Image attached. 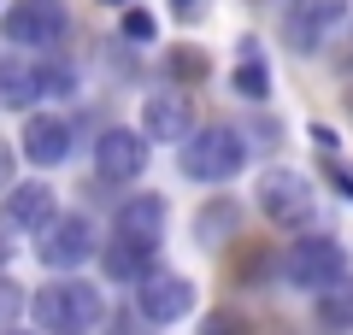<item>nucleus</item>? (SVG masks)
<instances>
[{"instance_id":"f257e3e1","label":"nucleus","mask_w":353,"mask_h":335,"mask_svg":"<svg viewBox=\"0 0 353 335\" xmlns=\"http://www.w3.org/2000/svg\"><path fill=\"white\" fill-rule=\"evenodd\" d=\"M101 312H106L101 288L83 283V276H53L41 294H30V318L48 335H88L101 323Z\"/></svg>"},{"instance_id":"f03ea898","label":"nucleus","mask_w":353,"mask_h":335,"mask_svg":"<svg viewBox=\"0 0 353 335\" xmlns=\"http://www.w3.org/2000/svg\"><path fill=\"white\" fill-rule=\"evenodd\" d=\"M176 165H183L189 183H230V176L248 165V141L230 124H206V130H194V136L183 141V159Z\"/></svg>"},{"instance_id":"7ed1b4c3","label":"nucleus","mask_w":353,"mask_h":335,"mask_svg":"<svg viewBox=\"0 0 353 335\" xmlns=\"http://www.w3.org/2000/svg\"><path fill=\"white\" fill-rule=\"evenodd\" d=\"M259 212L277 230H301V236H312V223H318V194L312 183H306L301 171H283V165H271V171L259 176Z\"/></svg>"},{"instance_id":"20e7f679","label":"nucleus","mask_w":353,"mask_h":335,"mask_svg":"<svg viewBox=\"0 0 353 335\" xmlns=\"http://www.w3.org/2000/svg\"><path fill=\"white\" fill-rule=\"evenodd\" d=\"M341 276H347V247H341L336 236H301L289 253H283V283L306 288V294H324V288H336Z\"/></svg>"},{"instance_id":"39448f33","label":"nucleus","mask_w":353,"mask_h":335,"mask_svg":"<svg viewBox=\"0 0 353 335\" xmlns=\"http://www.w3.org/2000/svg\"><path fill=\"white\" fill-rule=\"evenodd\" d=\"M36 259L48 265V271L71 276L77 265L101 259V236H94V223H88L83 212H59V218H53L48 230L36 236Z\"/></svg>"},{"instance_id":"423d86ee","label":"nucleus","mask_w":353,"mask_h":335,"mask_svg":"<svg viewBox=\"0 0 353 335\" xmlns=\"http://www.w3.org/2000/svg\"><path fill=\"white\" fill-rule=\"evenodd\" d=\"M0 36L12 48H59L65 41V0H12L0 18Z\"/></svg>"},{"instance_id":"0eeeda50","label":"nucleus","mask_w":353,"mask_h":335,"mask_svg":"<svg viewBox=\"0 0 353 335\" xmlns=\"http://www.w3.org/2000/svg\"><path fill=\"white\" fill-rule=\"evenodd\" d=\"M53 218H59V194H53L41 176L6 188V206H0V230H6V236H41Z\"/></svg>"},{"instance_id":"6e6552de","label":"nucleus","mask_w":353,"mask_h":335,"mask_svg":"<svg viewBox=\"0 0 353 335\" xmlns=\"http://www.w3.org/2000/svg\"><path fill=\"white\" fill-rule=\"evenodd\" d=\"M148 148L153 141L141 136V130H101V141H94V171H101V183H136L141 171H148Z\"/></svg>"},{"instance_id":"1a4fd4ad","label":"nucleus","mask_w":353,"mask_h":335,"mask_svg":"<svg viewBox=\"0 0 353 335\" xmlns=\"http://www.w3.org/2000/svg\"><path fill=\"white\" fill-rule=\"evenodd\" d=\"M136 312L148 323H159V329H165V323H183L194 312V283H189V276H176V271H153L148 283L136 288Z\"/></svg>"},{"instance_id":"9d476101","label":"nucleus","mask_w":353,"mask_h":335,"mask_svg":"<svg viewBox=\"0 0 353 335\" xmlns=\"http://www.w3.org/2000/svg\"><path fill=\"white\" fill-rule=\"evenodd\" d=\"M341 18H347L341 0H294L289 18H283V41H289L294 53H318L330 36H336Z\"/></svg>"},{"instance_id":"9b49d317","label":"nucleus","mask_w":353,"mask_h":335,"mask_svg":"<svg viewBox=\"0 0 353 335\" xmlns=\"http://www.w3.org/2000/svg\"><path fill=\"white\" fill-rule=\"evenodd\" d=\"M141 136L148 141H183L194 136V112H189V100L176 94V88H159V94H148L141 100Z\"/></svg>"},{"instance_id":"f8f14e48","label":"nucleus","mask_w":353,"mask_h":335,"mask_svg":"<svg viewBox=\"0 0 353 335\" xmlns=\"http://www.w3.org/2000/svg\"><path fill=\"white\" fill-rule=\"evenodd\" d=\"M24 159L41 165V171H53V165L71 159V124H65L59 112H36L24 124Z\"/></svg>"},{"instance_id":"ddd939ff","label":"nucleus","mask_w":353,"mask_h":335,"mask_svg":"<svg viewBox=\"0 0 353 335\" xmlns=\"http://www.w3.org/2000/svg\"><path fill=\"white\" fill-rule=\"evenodd\" d=\"M165 200L159 194H130L124 206H118V218H112V236H124V241H141V247H159L165 241Z\"/></svg>"},{"instance_id":"4468645a","label":"nucleus","mask_w":353,"mask_h":335,"mask_svg":"<svg viewBox=\"0 0 353 335\" xmlns=\"http://www.w3.org/2000/svg\"><path fill=\"white\" fill-rule=\"evenodd\" d=\"M41 94V59H24V53H0V106L6 112H30Z\"/></svg>"},{"instance_id":"2eb2a0df","label":"nucleus","mask_w":353,"mask_h":335,"mask_svg":"<svg viewBox=\"0 0 353 335\" xmlns=\"http://www.w3.org/2000/svg\"><path fill=\"white\" fill-rule=\"evenodd\" d=\"M101 271L112 276V283H130V288H141L153 271H159V247H141V241H124V236H112L101 247Z\"/></svg>"},{"instance_id":"dca6fc26","label":"nucleus","mask_w":353,"mask_h":335,"mask_svg":"<svg viewBox=\"0 0 353 335\" xmlns=\"http://www.w3.org/2000/svg\"><path fill=\"white\" fill-rule=\"evenodd\" d=\"M236 94H241V100H265V94H271V71H265V59H259V41H241Z\"/></svg>"},{"instance_id":"f3484780","label":"nucleus","mask_w":353,"mask_h":335,"mask_svg":"<svg viewBox=\"0 0 353 335\" xmlns=\"http://www.w3.org/2000/svg\"><path fill=\"white\" fill-rule=\"evenodd\" d=\"M318 318H324L330 329H353V276H341L336 288L318 294Z\"/></svg>"},{"instance_id":"a211bd4d","label":"nucleus","mask_w":353,"mask_h":335,"mask_svg":"<svg viewBox=\"0 0 353 335\" xmlns=\"http://www.w3.org/2000/svg\"><path fill=\"white\" fill-rule=\"evenodd\" d=\"M41 94L48 100H71L77 94V71L65 59H41Z\"/></svg>"},{"instance_id":"6ab92c4d","label":"nucleus","mask_w":353,"mask_h":335,"mask_svg":"<svg viewBox=\"0 0 353 335\" xmlns=\"http://www.w3.org/2000/svg\"><path fill=\"white\" fill-rule=\"evenodd\" d=\"M165 71H171L176 83H201L206 77V53L201 48H171L165 53Z\"/></svg>"},{"instance_id":"aec40b11","label":"nucleus","mask_w":353,"mask_h":335,"mask_svg":"<svg viewBox=\"0 0 353 335\" xmlns=\"http://www.w3.org/2000/svg\"><path fill=\"white\" fill-rule=\"evenodd\" d=\"M201 241H218L224 230H236V200H212V212H201Z\"/></svg>"},{"instance_id":"412c9836","label":"nucleus","mask_w":353,"mask_h":335,"mask_svg":"<svg viewBox=\"0 0 353 335\" xmlns=\"http://www.w3.org/2000/svg\"><path fill=\"white\" fill-rule=\"evenodd\" d=\"M201 335H248V318L230 312V306H218V312H206V318H201Z\"/></svg>"},{"instance_id":"4be33fe9","label":"nucleus","mask_w":353,"mask_h":335,"mask_svg":"<svg viewBox=\"0 0 353 335\" xmlns=\"http://www.w3.org/2000/svg\"><path fill=\"white\" fill-rule=\"evenodd\" d=\"M124 36H130V41H153V36H159V24H153V12H141V6H130V12H124Z\"/></svg>"},{"instance_id":"5701e85b","label":"nucleus","mask_w":353,"mask_h":335,"mask_svg":"<svg viewBox=\"0 0 353 335\" xmlns=\"http://www.w3.org/2000/svg\"><path fill=\"white\" fill-rule=\"evenodd\" d=\"M171 18L176 24H206L212 18V0H171Z\"/></svg>"},{"instance_id":"b1692460","label":"nucleus","mask_w":353,"mask_h":335,"mask_svg":"<svg viewBox=\"0 0 353 335\" xmlns=\"http://www.w3.org/2000/svg\"><path fill=\"white\" fill-rule=\"evenodd\" d=\"M24 300H30L24 288H18V283H6V276H0V318H12V312L24 306Z\"/></svg>"},{"instance_id":"393cba45","label":"nucleus","mask_w":353,"mask_h":335,"mask_svg":"<svg viewBox=\"0 0 353 335\" xmlns=\"http://www.w3.org/2000/svg\"><path fill=\"white\" fill-rule=\"evenodd\" d=\"M0 188H12V148L0 141Z\"/></svg>"},{"instance_id":"a878e982","label":"nucleus","mask_w":353,"mask_h":335,"mask_svg":"<svg viewBox=\"0 0 353 335\" xmlns=\"http://www.w3.org/2000/svg\"><path fill=\"white\" fill-rule=\"evenodd\" d=\"M330 176H336V188H341V194H347V200H353V171H341V165H336V159H330Z\"/></svg>"},{"instance_id":"bb28decb","label":"nucleus","mask_w":353,"mask_h":335,"mask_svg":"<svg viewBox=\"0 0 353 335\" xmlns=\"http://www.w3.org/2000/svg\"><path fill=\"white\" fill-rule=\"evenodd\" d=\"M312 141H318V148H324V153H336V130H324V124H312Z\"/></svg>"},{"instance_id":"cd10ccee","label":"nucleus","mask_w":353,"mask_h":335,"mask_svg":"<svg viewBox=\"0 0 353 335\" xmlns=\"http://www.w3.org/2000/svg\"><path fill=\"white\" fill-rule=\"evenodd\" d=\"M101 6H124V12H130V6H136V0H101Z\"/></svg>"},{"instance_id":"c85d7f7f","label":"nucleus","mask_w":353,"mask_h":335,"mask_svg":"<svg viewBox=\"0 0 353 335\" xmlns=\"http://www.w3.org/2000/svg\"><path fill=\"white\" fill-rule=\"evenodd\" d=\"M0 335H30V329H0Z\"/></svg>"},{"instance_id":"c756f323","label":"nucleus","mask_w":353,"mask_h":335,"mask_svg":"<svg viewBox=\"0 0 353 335\" xmlns=\"http://www.w3.org/2000/svg\"><path fill=\"white\" fill-rule=\"evenodd\" d=\"M0 265H6V241H0Z\"/></svg>"},{"instance_id":"7c9ffc66","label":"nucleus","mask_w":353,"mask_h":335,"mask_svg":"<svg viewBox=\"0 0 353 335\" xmlns=\"http://www.w3.org/2000/svg\"><path fill=\"white\" fill-rule=\"evenodd\" d=\"M347 112H353V88H347Z\"/></svg>"}]
</instances>
